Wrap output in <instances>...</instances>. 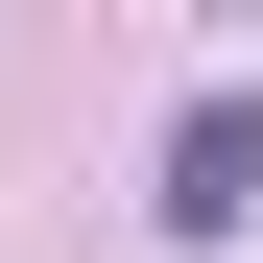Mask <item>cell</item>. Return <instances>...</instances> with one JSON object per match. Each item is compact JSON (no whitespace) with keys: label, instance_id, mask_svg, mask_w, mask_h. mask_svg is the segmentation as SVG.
Here are the masks:
<instances>
[{"label":"cell","instance_id":"cell-1","mask_svg":"<svg viewBox=\"0 0 263 263\" xmlns=\"http://www.w3.org/2000/svg\"><path fill=\"white\" fill-rule=\"evenodd\" d=\"M263 215V96H192L167 120V239H239Z\"/></svg>","mask_w":263,"mask_h":263}]
</instances>
